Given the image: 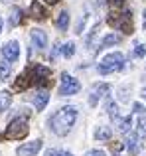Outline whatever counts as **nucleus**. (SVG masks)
Here are the masks:
<instances>
[{"mask_svg":"<svg viewBox=\"0 0 146 156\" xmlns=\"http://www.w3.org/2000/svg\"><path fill=\"white\" fill-rule=\"evenodd\" d=\"M140 97H142V99H146V89L142 91V95H140Z\"/></svg>","mask_w":146,"mask_h":156,"instance_id":"2f4dec72","label":"nucleus"},{"mask_svg":"<svg viewBox=\"0 0 146 156\" xmlns=\"http://www.w3.org/2000/svg\"><path fill=\"white\" fill-rule=\"evenodd\" d=\"M47 101H50V93L47 91H38L34 97H32V103H34L36 111H43L47 105Z\"/></svg>","mask_w":146,"mask_h":156,"instance_id":"f8f14e48","label":"nucleus"},{"mask_svg":"<svg viewBox=\"0 0 146 156\" xmlns=\"http://www.w3.org/2000/svg\"><path fill=\"white\" fill-rule=\"evenodd\" d=\"M109 91H111V85L109 83H95L91 87V91H89V105L95 107L97 103H99L101 97L109 95Z\"/></svg>","mask_w":146,"mask_h":156,"instance_id":"0eeeda50","label":"nucleus"},{"mask_svg":"<svg viewBox=\"0 0 146 156\" xmlns=\"http://www.w3.org/2000/svg\"><path fill=\"white\" fill-rule=\"evenodd\" d=\"M20 22H22V8H18V6H12V10H10V16H8V26H10V28H16Z\"/></svg>","mask_w":146,"mask_h":156,"instance_id":"4468645a","label":"nucleus"},{"mask_svg":"<svg viewBox=\"0 0 146 156\" xmlns=\"http://www.w3.org/2000/svg\"><path fill=\"white\" fill-rule=\"evenodd\" d=\"M124 146H127V150L132 156L138 154L140 152V140H138V136H136V134H128V136H127V144H124Z\"/></svg>","mask_w":146,"mask_h":156,"instance_id":"ddd939ff","label":"nucleus"},{"mask_svg":"<svg viewBox=\"0 0 146 156\" xmlns=\"http://www.w3.org/2000/svg\"><path fill=\"white\" fill-rule=\"evenodd\" d=\"M77 115H79V111H77V107H73V105H67V107L57 109L50 117V121H47L50 122L51 133L57 134V136H65V134L73 129V125H75Z\"/></svg>","mask_w":146,"mask_h":156,"instance_id":"f257e3e1","label":"nucleus"},{"mask_svg":"<svg viewBox=\"0 0 146 156\" xmlns=\"http://www.w3.org/2000/svg\"><path fill=\"white\" fill-rule=\"evenodd\" d=\"M142 28H144V32H146V10H144V18H142Z\"/></svg>","mask_w":146,"mask_h":156,"instance_id":"7c9ffc66","label":"nucleus"},{"mask_svg":"<svg viewBox=\"0 0 146 156\" xmlns=\"http://www.w3.org/2000/svg\"><path fill=\"white\" fill-rule=\"evenodd\" d=\"M30 38H32V44H34L36 50H46L47 48V34L40 28H34L30 32Z\"/></svg>","mask_w":146,"mask_h":156,"instance_id":"9d476101","label":"nucleus"},{"mask_svg":"<svg viewBox=\"0 0 146 156\" xmlns=\"http://www.w3.org/2000/svg\"><path fill=\"white\" fill-rule=\"evenodd\" d=\"M109 24L116 30L124 32V34H130L132 32V14L128 10H124L123 14H111L109 16Z\"/></svg>","mask_w":146,"mask_h":156,"instance_id":"39448f33","label":"nucleus"},{"mask_svg":"<svg viewBox=\"0 0 146 156\" xmlns=\"http://www.w3.org/2000/svg\"><path fill=\"white\" fill-rule=\"evenodd\" d=\"M136 136L138 138H144L146 136V117L142 113H140V117H138V126H136Z\"/></svg>","mask_w":146,"mask_h":156,"instance_id":"4be33fe9","label":"nucleus"},{"mask_svg":"<svg viewBox=\"0 0 146 156\" xmlns=\"http://www.w3.org/2000/svg\"><path fill=\"white\" fill-rule=\"evenodd\" d=\"M124 67V55L120 51H113V53H107V55L101 59L99 63V73L107 75V73H115V71H120Z\"/></svg>","mask_w":146,"mask_h":156,"instance_id":"f03ea898","label":"nucleus"},{"mask_svg":"<svg viewBox=\"0 0 146 156\" xmlns=\"http://www.w3.org/2000/svg\"><path fill=\"white\" fill-rule=\"evenodd\" d=\"M61 53H63L65 57H71L73 53H75V44H73V42L63 44V46H61Z\"/></svg>","mask_w":146,"mask_h":156,"instance_id":"b1692460","label":"nucleus"},{"mask_svg":"<svg viewBox=\"0 0 146 156\" xmlns=\"http://www.w3.org/2000/svg\"><path fill=\"white\" fill-rule=\"evenodd\" d=\"M116 44H120V36H116V34H107V36L103 38V42H101V48H99V50L109 48V46H116Z\"/></svg>","mask_w":146,"mask_h":156,"instance_id":"a211bd4d","label":"nucleus"},{"mask_svg":"<svg viewBox=\"0 0 146 156\" xmlns=\"http://www.w3.org/2000/svg\"><path fill=\"white\" fill-rule=\"evenodd\" d=\"M2 2H8V0H2Z\"/></svg>","mask_w":146,"mask_h":156,"instance_id":"72a5a7b5","label":"nucleus"},{"mask_svg":"<svg viewBox=\"0 0 146 156\" xmlns=\"http://www.w3.org/2000/svg\"><path fill=\"white\" fill-rule=\"evenodd\" d=\"M134 111H136V113L140 115V113H142L144 109H142V105H140V103H134Z\"/></svg>","mask_w":146,"mask_h":156,"instance_id":"c85d7f7f","label":"nucleus"},{"mask_svg":"<svg viewBox=\"0 0 146 156\" xmlns=\"http://www.w3.org/2000/svg\"><path fill=\"white\" fill-rule=\"evenodd\" d=\"M59 0H46V4H50V6H54V4H57Z\"/></svg>","mask_w":146,"mask_h":156,"instance_id":"c756f323","label":"nucleus"},{"mask_svg":"<svg viewBox=\"0 0 146 156\" xmlns=\"http://www.w3.org/2000/svg\"><path fill=\"white\" fill-rule=\"evenodd\" d=\"M10 105H12V95L8 91H2V93H0V113L8 111Z\"/></svg>","mask_w":146,"mask_h":156,"instance_id":"aec40b11","label":"nucleus"},{"mask_svg":"<svg viewBox=\"0 0 146 156\" xmlns=\"http://www.w3.org/2000/svg\"><path fill=\"white\" fill-rule=\"evenodd\" d=\"M10 73H12V65H10V61H0V81H4V79H8L10 77Z\"/></svg>","mask_w":146,"mask_h":156,"instance_id":"412c9836","label":"nucleus"},{"mask_svg":"<svg viewBox=\"0 0 146 156\" xmlns=\"http://www.w3.org/2000/svg\"><path fill=\"white\" fill-rule=\"evenodd\" d=\"M144 53H146V46H142V44H138V46H136V50L132 51V55H134V57H142Z\"/></svg>","mask_w":146,"mask_h":156,"instance_id":"a878e982","label":"nucleus"},{"mask_svg":"<svg viewBox=\"0 0 146 156\" xmlns=\"http://www.w3.org/2000/svg\"><path fill=\"white\" fill-rule=\"evenodd\" d=\"M28 85H32V81H30V77H28L26 73H24V75H20L18 79L14 81V89H16V91H24Z\"/></svg>","mask_w":146,"mask_h":156,"instance_id":"6ab92c4d","label":"nucleus"},{"mask_svg":"<svg viewBox=\"0 0 146 156\" xmlns=\"http://www.w3.org/2000/svg\"><path fill=\"white\" fill-rule=\"evenodd\" d=\"M30 16H32L34 20H46V18H47V10L42 6V2L34 0V2L30 4Z\"/></svg>","mask_w":146,"mask_h":156,"instance_id":"9b49d317","label":"nucleus"},{"mask_svg":"<svg viewBox=\"0 0 146 156\" xmlns=\"http://www.w3.org/2000/svg\"><path fill=\"white\" fill-rule=\"evenodd\" d=\"M111 136H113V130L109 129V126H99V129L95 130V138L99 142H107V140H111Z\"/></svg>","mask_w":146,"mask_h":156,"instance_id":"2eb2a0df","label":"nucleus"},{"mask_svg":"<svg viewBox=\"0 0 146 156\" xmlns=\"http://www.w3.org/2000/svg\"><path fill=\"white\" fill-rule=\"evenodd\" d=\"M0 32H2V20H0Z\"/></svg>","mask_w":146,"mask_h":156,"instance_id":"473e14b6","label":"nucleus"},{"mask_svg":"<svg viewBox=\"0 0 146 156\" xmlns=\"http://www.w3.org/2000/svg\"><path fill=\"white\" fill-rule=\"evenodd\" d=\"M42 150V140H32V142H24L22 146H18L16 156H36Z\"/></svg>","mask_w":146,"mask_h":156,"instance_id":"1a4fd4ad","label":"nucleus"},{"mask_svg":"<svg viewBox=\"0 0 146 156\" xmlns=\"http://www.w3.org/2000/svg\"><path fill=\"white\" fill-rule=\"evenodd\" d=\"M105 107H107V113L111 115L113 119L119 117V107H116V103H115L113 99H107V105H105Z\"/></svg>","mask_w":146,"mask_h":156,"instance_id":"5701e85b","label":"nucleus"},{"mask_svg":"<svg viewBox=\"0 0 146 156\" xmlns=\"http://www.w3.org/2000/svg\"><path fill=\"white\" fill-rule=\"evenodd\" d=\"M116 126H119V130H120L123 134H127L128 130H130V126H132L130 115H128V117H124V119H119V117H116Z\"/></svg>","mask_w":146,"mask_h":156,"instance_id":"f3484780","label":"nucleus"},{"mask_svg":"<svg viewBox=\"0 0 146 156\" xmlns=\"http://www.w3.org/2000/svg\"><path fill=\"white\" fill-rule=\"evenodd\" d=\"M85 156H107V152H105V150H99V148H93V150H89Z\"/></svg>","mask_w":146,"mask_h":156,"instance_id":"cd10ccee","label":"nucleus"},{"mask_svg":"<svg viewBox=\"0 0 146 156\" xmlns=\"http://www.w3.org/2000/svg\"><path fill=\"white\" fill-rule=\"evenodd\" d=\"M26 75L30 77L32 83L40 85V87H43V85H50V69H47L46 65H42V63L30 65V69L26 71Z\"/></svg>","mask_w":146,"mask_h":156,"instance_id":"20e7f679","label":"nucleus"},{"mask_svg":"<svg viewBox=\"0 0 146 156\" xmlns=\"http://www.w3.org/2000/svg\"><path fill=\"white\" fill-rule=\"evenodd\" d=\"M55 26H57L61 32H65L67 28H69V12H67V10H63L61 14L57 16V20H55Z\"/></svg>","mask_w":146,"mask_h":156,"instance_id":"dca6fc26","label":"nucleus"},{"mask_svg":"<svg viewBox=\"0 0 146 156\" xmlns=\"http://www.w3.org/2000/svg\"><path fill=\"white\" fill-rule=\"evenodd\" d=\"M46 156H73L71 152H67V150H55V148H51V150H47Z\"/></svg>","mask_w":146,"mask_h":156,"instance_id":"393cba45","label":"nucleus"},{"mask_svg":"<svg viewBox=\"0 0 146 156\" xmlns=\"http://www.w3.org/2000/svg\"><path fill=\"white\" fill-rule=\"evenodd\" d=\"M81 91V83L75 79V77L67 75V73H61V85H59V97H69L75 95V93Z\"/></svg>","mask_w":146,"mask_h":156,"instance_id":"423d86ee","label":"nucleus"},{"mask_svg":"<svg viewBox=\"0 0 146 156\" xmlns=\"http://www.w3.org/2000/svg\"><path fill=\"white\" fill-rule=\"evenodd\" d=\"M30 133V126H28V121L24 117H18V119H12L10 125L6 126V133H4V138L8 140H20V138L28 136Z\"/></svg>","mask_w":146,"mask_h":156,"instance_id":"7ed1b4c3","label":"nucleus"},{"mask_svg":"<svg viewBox=\"0 0 146 156\" xmlns=\"http://www.w3.org/2000/svg\"><path fill=\"white\" fill-rule=\"evenodd\" d=\"M109 4H111V8L119 10V8H123V6H124V0H109Z\"/></svg>","mask_w":146,"mask_h":156,"instance_id":"bb28decb","label":"nucleus"},{"mask_svg":"<svg viewBox=\"0 0 146 156\" xmlns=\"http://www.w3.org/2000/svg\"><path fill=\"white\" fill-rule=\"evenodd\" d=\"M2 55H4V59H6V61H10V63L18 61V57H20V44L16 42V40L8 42L6 46L2 48Z\"/></svg>","mask_w":146,"mask_h":156,"instance_id":"6e6552de","label":"nucleus"}]
</instances>
